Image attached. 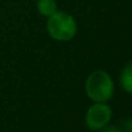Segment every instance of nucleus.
<instances>
[{
	"mask_svg": "<svg viewBox=\"0 0 132 132\" xmlns=\"http://www.w3.org/2000/svg\"><path fill=\"white\" fill-rule=\"evenodd\" d=\"M85 92L93 102H108L115 93L114 80L105 71H93L86 79Z\"/></svg>",
	"mask_w": 132,
	"mask_h": 132,
	"instance_id": "obj_1",
	"label": "nucleus"
},
{
	"mask_svg": "<svg viewBox=\"0 0 132 132\" xmlns=\"http://www.w3.org/2000/svg\"><path fill=\"white\" fill-rule=\"evenodd\" d=\"M46 30L52 39L58 42H67L75 36L78 31V24L75 19L70 13L57 11L48 18Z\"/></svg>",
	"mask_w": 132,
	"mask_h": 132,
	"instance_id": "obj_2",
	"label": "nucleus"
},
{
	"mask_svg": "<svg viewBox=\"0 0 132 132\" xmlns=\"http://www.w3.org/2000/svg\"><path fill=\"white\" fill-rule=\"evenodd\" d=\"M112 117V110L107 102H94L88 108L85 116V124L92 131H100L109 124Z\"/></svg>",
	"mask_w": 132,
	"mask_h": 132,
	"instance_id": "obj_3",
	"label": "nucleus"
},
{
	"mask_svg": "<svg viewBox=\"0 0 132 132\" xmlns=\"http://www.w3.org/2000/svg\"><path fill=\"white\" fill-rule=\"evenodd\" d=\"M119 85L124 92L132 95V62L124 66L119 74Z\"/></svg>",
	"mask_w": 132,
	"mask_h": 132,
	"instance_id": "obj_4",
	"label": "nucleus"
},
{
	"mask_svg": "<svg viewBox=\"0 0 132 132\" xmlns=\"http://www.w3.org/2000/svg\"><path fill=\"white\" fill-rule=\"evenodd\" d=\"M36 8L41 15L49 18L58 11V5L56 0H37Z\"/></svg>",
	"mask_w": 132,
	"mask_h": 132,
	"instance_id": "obj_5",
	"label": "nucleus"
},
{
	"mask_svg": "<svg viewBox=\"0 0 132 132\" xmlns=\"http://www.w3.org/2000/svg\"><path fill=\"white\" fill-rule=\"evenodd\" d=\"M100 132H123V130L116 125H105L104 128L101 129Z\"/></svg>",
	"mask_w": 132,
	"mask_h": 132,
	"instance_id": "obj_6",
	"label": "nucleus"
},
{
	"mask_svg": "<svg viewBox=\"0 0 132 132\" xmlns=\"http://www.w3.org/2000/svg\"><path fill=\"white\" fill-rule=\"evenodd\" d=\"M131 132H132V131H131Z\"/></svg>",
	"mask_w": 132,
	"mask_h": 132,
	"instance_id": "obj_7",
	"label": "nucleus"
}]
</instances>
